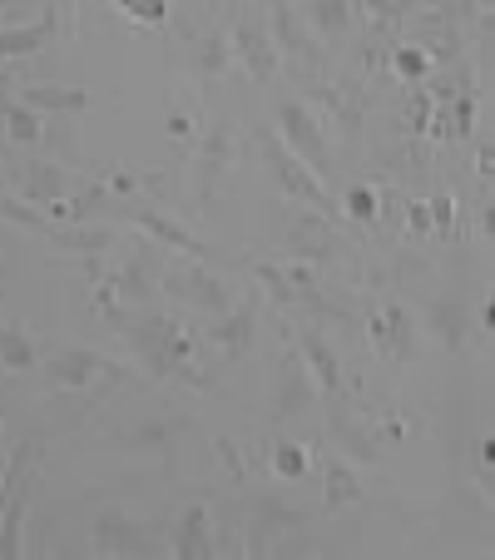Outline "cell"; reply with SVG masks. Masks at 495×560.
Segmentation results:
<instances>
[{
	"mask_svg": "<svg viewBox=\"0 0 495 560\" xmlns=\"http://www.w3.org/2000/svg\"><path fill=\"white\" fill-rule=\"evenodd\" d=\"M119 332L129 338V348L139 352V362H144L154 377L179 382V387H193V392L209 387V377H203V368H199V352H193V338L174 323V317H158V313L154 317H125Z\"/></svg>",
	"mask_w": 495,
	"mask_h": 560,
	"instance_id": "obj_1",
	"label": "cell"
},
{
	"mask_svg": "<svg viewBox=\"0 0 495 560\" xmlns=\"http://www.w3.org/2000/svg\"><path fill=\"white\" fill-rule=\"evenodd\" d=\"M263 154H268V170H273L278 184H283L287 199L313 203L322 219H342V209H338V199H332V189H327V184L317 179L313 170H307V164L283 144V139H278V135H263Z\"/></svg>",
	"mask_w": 495,
	"mask_h": 560,
	"instance_id": "obj_2",
	"label": "cell"
},
{
	"mask_svg": "<svg viewBox=\"0 0 495 560\" xmlns=\"http://www.w3.org/2000/svg\"><path fill=\"white\" fill-rule=\"evenodd\" d=\"M273 135L283 139V144L303 159L307 170L327 184V174H332V154H327L322 125H317V115L303 105V100H283V105H278V129H273Z\"/></svg>",
	"mask_w": 495,
	"mask_h": 560,
	"instance_id": "obj_3",
	"label": "cell"
},
{
	"mask_svg": "<svg viewBox=\"0 0 495 560\" xmlns=\"http://www.w3.org/2000/svg\"><path fill=\"white\" fill-rule=\"evenodd\" d=\"M45 368V387L50 392H90L95 382H105L115 372V362L95 348H60L50 358H40Z\"/></svg>",
	"mask_w": 495,
	"mask_h": 560,
	"instance_id": "obj_4",
	"label": "cell"
},
{
	"mask_svg": "<svg viewBox=\"0 0 495 560\" xmlns=\"http://www.w3.org/2000/svg\"><path fill=\"white\" fill-rule=\"evenodd\" d=\"M164 293L174 298V303H184V307H193V313H223L228 307V283H223L219 273H209L203 268V258H193L189 268H164Z\"/></svg>",
	"mask_w": 495,
	"mask_h": 560,
	"instance_id": "obj_5",
	"label": "cell"
},
{
	"mask_svg": "<svg viewBox=\"0 0 495 560\" xmlns=\"http://www.w3.org/2000/svg\"><path fill=\"white\" fill-rule=\"evenodd\" d=\"M109 209H119L129 223H134L139 233H149V244H164V248H179V254L189 258H209V248L193 238L189 229H184L179 219H169V213H158V209H144L139 199H109Z\"/></svg>",
	"mask_w": 495,
	"mask_h": 560,
	"instance_id": "obj_6",
	"label": "cell"
},
{
	"mask_svg": "<svg viewBox=\"0 0 495 560\" xmlns=\"http://www.w3.org/2000/svg\"><path fill=\"white\" fill-rule=\"evenodd\" d=\"M228 50H233V60L243 65V74H248V80H268V74L278 70V45H273V35H268V25H258L254 15L233 21Z\"/></svg>",
	"mask_w": 495,
	"mask_h": 560,
	"instance_id": "obj_7",
	"label": "cell"
},
{
	"mask_svg": "<svg viewBox=\"0 0 495 560\" xmlns=\"http://www.w3.org/2000/svg\"><path fill=\"white\" fill-rule=\"evenodd\" d=\"M254 338H258V298H243L238 307H223V313H213L209 342H213V348H219L228 362L248 358Z\"/></svg>",
	"mask_w": 495,
	"mask_h": 560,
	"instance_id": "obj_8",
	"label": "cell"
},
{
	"mask_svg": "<svg viewBox=\"0 0 495 560\" xmlns=\"http://www.w3.org/2000/svg\"><path fill=\"white\" fill-rule=\"evenodd\" d=\"M15 189L25 203L35 209H50V219H64V203H70V174L60 164H21L15 170Z\"/></svg>",
	"mask_w": 495,
	"mask_h": 560,
	"instance_id": "obj_9",
	"label": "cell"
},
{
	"mask_svg": "<svg viewBox=\"0 0 495 560\" xmlns=\"http://www.w3.org/2000/svg\"><path fill=\"white\" fill-rule=\"evenodd\" d=\"M95 278H99V273H95ZM154 278H158V258L149 254V244H134V254H129L109 278H99V283H105L109 293L119 298V303L144 307L149 293H154Z\"/></svg>",
	"mask_w": 495,
	"mask_h": 560,
	"instance_id": "obj_10",
	"label": "cell"
},
{
	"mask_svg": "<svg viewBox=\"0 0 495 560\" xmlns=\"http://www.w3.org/2000/svg\"><path fill=\"white\" fill-rule=\"evenodd\" d=\"M90 540H95L99 556H149V550L158 546V540L149 536L139 521L119 516V511H105V516H95V526H90Z\"/></svg>",
	"mask_w": 495,
	"mask_h": 560,
	"instance_id": "obj_11",
	"label": "cell"
},
{
	"mask_svg": "<svg viewBox=\"0 0 495 560\" xmlns=\"http://www.w3.org/2000/svg\"><path fill=\"white\" fill-rule=\"evenodd\" d=\"M297 348H303V368H307V377H313V387L322 392V397H342V358H338V348H332L317 328L297 332Z\"/></svg>",
	"mask_w": 495,
	"mask_h": 560,
	"instance_id": "obj_12",
	"label": "cell"
},
{
	"mask_svg": "<svg viewBox=\"0 0 495 560\" xmlns=\"http://www.w3.org/2000/svg\"><path fill=\"white\" fill-rule=\"evenodd\" d=\"M213 521H209V506L203 501H193V506H184L179 511V521H174V530H169V556H179V560H209L213 550Z\"/></svg>",
	"mask_w": 495,
	"mask_h": 560,
	"instance_id": "obj_13",
	"label": "cell"
},
{
	"mask_svg": "<svg viewBox=\"0 0 495 560\" xmlns=\"http://www.w3.org/2000/svg\"><path fill=\"white\" fill-rule=\"evenodd\" d=\"M426 328L441 338L446 352L465 348V332H471V313H465V298H456V293L432 298V303H426Z\"/></svg>",
	"mask_w": 495,
	"mask_h": 560,
	"instance_id": "obj_14",
	"label": "cell"
},
{
	"mask_svg": "<svg viewBox=\"0 0 495 560\" xmlns=\"http://www.w3.org/2000/svg\"><path fill=\"white\" fill-rule=\"evenodd\" d=\"M268 35H273L278 50H287L297 65H317V40H313V31L303 25V15H297L293 5H273V25H268Z\"/></svg>",
	"mask_w": 495,
	"mask_h": 560,
	"instance_id": "obj_15",
	"label": "cell"
},
{
	"mask_svg": "<svg viewBox=\"0 0 495 560\" xmlns=\"http://www.w3.org/2000/svg\"><path fill=\"white\" fill-rule=\"evenodd\" d=\"M55 11H45L31 25H0V60H25V55H40L55 40Z\"/></svg>",
	"mask_w": 495,
	"mask_h": 560,
	"instance_id": "obj_16",
	"label": "cell"
},
{
	"mask_svg": "<svg viewBox=\"0 0 495 560\" xmlns=\"http://www.w3.org/2000/svg\"><path fill=\"white\" fill-rule=\"evenodd\" d=\"M21 105L35 109V115H85L90 90H80V85H25Z\"/></svg>",
	"mask_w": 495,
	"mask_h": 560,
	"instance_id": "obj_17",
	"label": "cell"
},
{
	"mask_svg": "<svg viewBox=\"0 0 495 560\" xmlns=\"http://www.w3.org/2000/svg\"><path fill=\"white\" fill-rule=\"evenodd\" d=\"M228 154H233V129L213 125L209 135H203V144H199V199H213L223 170H228Z\"/></svg>",
	"mask_w": 495,
	"mask_h": 560,
	"instance_id": "obj_18",
	"label": "cell"
},
{
	"mask_svg": "<svg viewBox=\"0 0 495 560\" xmlns=\"http://www.w3.org/2000/svg\"><path fill=\"white\" fill-rule=\"evenodd\" d=\"M50 238L60 254H80V258H109V248H115V229H105V223H64Z\"/></svg>",
	"mask_w": 495,
	"mask_h": 560,
	"instance_id": "obj_19",
	"label": "cell"
},
{
	"mask_svg": "<svg viewBox=\"0 0 495 560\" xmlns=\"http://www.w3.org/2000/svg\"><path fill=\"white\" fill-rule=\"evenodd\" d=\"M367 328H372V342H377L381 358H406L411 352V323L397 303L377 307V313L367 317Z\"/></svg>",
	"mask_w": 495,
	"mask_h": 560,
	"instance_id": "obj_20",
	"label": "cell"
},
{
	"mask_svg": "<svg viewBox=\"0 0 495 560\" xmlns=\"http://www.w3.org/2000/svg\"><path fill=\"white\" fill-rule=\"evenodd\" d=\"M303 25H313V40H342L352 25V5L347 0H307L303 5Z\"/></svg>",
	"mask_w": 495,
	"mask_h": 560,
	"instance_id": "obj_21",
	"label": "cell"
},
{
	"mask_svg": "<svg viewBox=\"0 0 495 560\" xmlns=\"http://www.w3.org/2000/svg\"><path fill=\"white\" fill-rule=\"evenodd\" d=\"M40 342L31 338L25 328H11V323H0V368L5 372H35L40 368Z\"/></svg>",
	"mask_w": 495,
	"mask_h": 560,
	"instance_id": "obj_22",
	"label": "cell"
},
{
	"mask_svg": "<svg viewBox=\"0 0 495 560\" xmlns=\"http://www.w3.org/2000/svg\"><path fill=\"white\" fill-rule=\"evenodd\" d=\"M322 501H327V511H342V506H352V501H362V476H357V466L327 462V466H322Z\"/></svg>",
	"mask_w": 495,
	"mask_h": 560,
	"instance_id": "obj_23",
	"label": "cell"
},
{
	"mask_svg": "<svg viewBox=\"0 0 495 560\" xmlns=\"http://www.w3.org/2000/svg\"><path fill=\"white\" fill-rule=\"evenodd\" d=\"M0 125H5L11 144H40V135H45V115L25 109L21 100H0Z\"/></svg>",
	"mask_w": 495,
	"mask_h": 560,
	"instance_id": "obj_24",
	"label": "cell"
},
{
	"mask_svg": "<svg viewBox=\"0 0 495 560\" xmlns=\"http://www.w3.org/2000/svg\"><path fill=\"white\" fill-rule=\"evenodd\" d=\"M0 219H5V223H15V229L45 233V238H50V233L60 229V223H55L45 209H35V203H25V199H11V194H0Z\"/></svg>",
	"mask_w": 495,
	"mask_h": 560,
	"instance_id": "obj_25",
	"label": "cell"
},
{
	"mask_svg": "<svg viewBox=\"0 0 495 560\" xmlns=\"http://www.w3.org/2000/svg\"><path fill=\"white\" fill-rule=\"evenodd\" d=\"M228 65H233L228 35H203V40H199V74H203V80H219V74H228Z\"/></svg>",
	"mask_w": 495,
	"mask_h": 560,
	"instance_id": "obj_26",
	"label": "cell"
},
{
	"mask_svg": "<svg viewBox=\"0 0 495 560\" xmlns=\"http://www.w3.org/2000/svg\"><path fill=\"white\" fill-rule=\"evenodd\" d=\"M115 11L125 15V21H134V25H149V31H158V25L169 21V0H115Z\"/></svg>",
	"mask_w": 495,
	"mask_h": 560,
	"instance_id": "obj_27",
	"label": "cell"
},
{
	"mask_svg": "<svg viewBox=\"0 0 495 560\" xmlns=\"http://www.w3.org/2000/svg\"><path fill=\"white\" fill-rule=\"evenodd\" d=\"M307 466H313V462H307V452L297 442H278L273 446V476H278V481H303Z\"/></svg>",
	"mask_w": 495,
	"mask_h": 560,
	"instance_id": "obj_28",
	"label": "cell"
},
{
	"mask_svg": "<svg viewBox=\"0 0 495 560\" xmlns=\"http://www.w3.org/2000/svg\"><path fill=\"white\" fill-rule=\"evenodd\" d=\"M248 273L263 283V293L273 298V303H283V307H293L297 298H293V288H287V278H283V264H254Z\"/></svg>",
	"mask_w": 495,
	"mask_h": 560,
	"instance_id": "obj_29",
	"label": "cell"
},
{
	"mask_svg": "<svg viewBox=\"0 0 495 560\" xmlns=\"http://www.w3.org/2000/svg\"><path fill=\"white\" fill-rule=\"evenodd\" d=\"M391 65H397L401 80H426V50H416V45H397V55H391Z\"/></svg>",
	"mask_w": 495,
	"mask_h": 560,
	"instance_id": "obj_30",
	"label": "cell"
},
{
	"mask_svg": "<svg viewBox=\"0 0 495 560\" xmlns=\"http://www.w3.org/2000/svg\"><path fill=\"white\" fill-rule=\"evenodd\" d=\"M347 213H352V219H362V223H372L381 213V199L367 189V184H352V189H347Z\"/></svg>",
	"mask_w": 495,
	"mask_h": 560,
	"instance_id": "obj_31",
	"label": "cell"
},
{
	"mask_svg": "<svg viewBox=\"0 0 495 560\" xmlns=\"http://www.w3.org/2000/svg\"><path fill=\"white\" fill-rule=\"evenodd\" d=\"M426 213H432V229H436V233H451V223H456V199H446V194H441V199L426 203Z\"/></svg>",
	"mask_w": 495,
	"mask_h": 560,
	"instance_id": "obj_32",
	"label": "cell"
},
{
	"mask_svg": "<svg viewBox=\"0 0 495 560\" xmlns=\"http://www.w3.org/2000/svg\"><path fill=\"white\" fill-rule=\"evenodd\" d=\"M406 219L416 233H432V213H426V203H406Z\"/></svg>",
	"mask_w": 495,
	"mask_h": 560,
	"instance_id": "obj_33",
	"label": "cell"
}]
</instances>
